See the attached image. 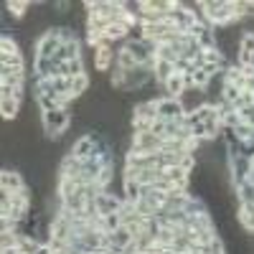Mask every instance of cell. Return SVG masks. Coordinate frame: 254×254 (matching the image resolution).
I'll list each match as a JSON object with an SVG mask.
<instances>
[{
    "instance_id": "obj_1",
    "label": "cell",
    "mask_w": 254,
    "mask_h": 254,
    "mask_svg": "<svg viewBox=\"0 0 254 254\" xmlns=\"http://www.w3.org/2000/svg\"><path fill=\"white\" fill-rule=\"evenodd\" d=\"M0 66H13V69H20L23 66V56H20V51H18V44L8 36V33H3V38H0Z\"/></svg>"
},
{
    "instance_id": "obj_2",
    "label": "cell",
    "mask_w": 254,
    "mask_h": 254,
    "mask_svg": "<svg viewBox=\"0 0 254 254\" xmlns=\"http://www.w3.org/2000/svg\"><path fill=\"white\" fill-rule=\"evenodd\" d=\"M186 115L183 104L178 99H171V97H160L158 102V120L163 122H173V120H181Z\"/></svg>"
},
{
    "instance_id": "obj_3",
    "label": "cell",
    "mask_w": 254,
    "mask_h": 254,
    "mask_svg": "<svg viewBox=\"0 0 254 254\" xmlns=\"http://www.w3.org/2000/svg\"><path fill=\"white\" fill-rule=\"evenodd\" d=\"M239 66H254V28H247L239 38Z\"/></svg>"
},
{
    "instance_id": "obj_4",
    "label": "cell",
    "mask_w": 254,
    "mask_h": 254,
    "mask_svg": "<svg viewBox=\"0 0 254 254\" xmlns=\"http://www.w3.org/2000/svg\"><path fill=\"white\" fill-rule=\"evenodd\" d=\"M186 76L188 74H183V71H173L171 74V79H168L165 84H163V92H165V97H171V99H181V94L186 92Z\"/></svg>"
},
{
    "instance_id": "obj_5",
    "label": "cell",
    "mask_w": 254,
    "mask_h": 254,
    "mask_svg": "<svg viewBox=\"0 0 254 254\" xmlns=\"http://www.w3.org/2000/svg\"><path fill=\"white\" fill-rule=\"evenodd\" d=\"M115 64H117V51H112V49H97L94 51V69L99 74H107Z\"/></svg>"
},
{
    "instance_id": "obj_6",
    "label": "cell",
    "mask_w": 254,
    "mask_h": 254,
    "mask_svg": "<svg viewBox=\"0 0 254 254\" xmlns=\"http://www.w3.org/2000/svg\"><path fill=\"white\" fill-rule=\"evenodd\" d=\"M0 188L3 190H23L26 183H23V176L13 168H3V173H0Z\"/></svg>"
},
{
    "instance_id": "obj_7",
    "label": "cell",
    "mask_w": 254,
    "mask_h": 254,
    "mask_svg": "<svg viewBox=\"0 0 254 254\" xmlns=\"http://www.w3.org/2000/svg\"><path fill=\"white\" fill-rule=\"evenodd\" d=\"M74 158H79V160H87V158H92V155H99L97 153V147H94V142L89 140V135H81L76 142H74V147L69 150Z\"/></svg>"
},
{
    "instance_id": "obj_8",
    "label": "cell",
    "mask_w": 254,
    "mask_h": 254,
    "mask_svg": "<svg viewBox=\"0 0 254 254\" xmlns=\"http://www.w3.org/2000/svg\"><path fill=\"white\" fill-rule=\"evenodd\" d=\"M176 71V64H171V61H163V59H155V66H153V74H155V81L163 84L171 79V74Z\"/></svg>"
},
{
    "instance_id": "obj_9",
    "label": "cell",
    "mask_w": 254,
    "mask_h": 254,
    "mask_svg": "<svg viewBox=\"0 0 254 254\" xmlns=\"http://www.w3.org/2000/svg\"><path fill=\"white\" fill-rule=\"evenodd\" d=\"M89 89H92V76L89 74H81V76L71 79V97L74 99L84 97V92H89Z\"/></svg>"
},
{
    "instance_id": "obj_10",
    "label": "cell",
    "mask_w": 254,
    "mask_h": 254,
    "mask_svg": "<svg viewBox=\"0 0 254 254\" xmlns=\"http://www.w3.org/2000/svg\"><path fill=\"white\" fill-rule=\"evenodd\" d=\"M231 190H234V196H237L239 203H254V183L252 181H244V183H239L237 188H231Z\"/></svg>"
},
{
    "instance_id": "obj_11",
    "label": "cell",
    "mask_w": 254,
    "mask_h": 254,
    "mask_svg": "<svg viewBox=\"0 0 254 254\" xmlns=\"http://www.w3.org/2000/svg\"><path fill=\"white\" fill-rule=\"evenodd\" d=\"M0 107H3V120H15V117H18V112H20V99L3 97Z\"/></svg>"
},
{
    "instance_id": "obj_12",
    "label": "cell",
    "mask_w": 254,
    "mask_h": 254,
    "mask_svg": "<svg viewBox=\"0 0 254 254\" xmlns=\"http://www.w3.org/2000/svg\"><path fill=\"white\" fill-rule=\"evenodd\" d=\"M31 8H33V3H28V0H10V3H5V10L13 18H23Z\"/></svg>"
}]
</instances>
